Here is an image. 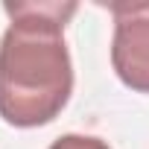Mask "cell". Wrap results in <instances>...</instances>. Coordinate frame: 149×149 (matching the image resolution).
<instances>
[{
	"label": "cell",
	"mask_w": 149,
	"mask_h": 149,
	"mask_svg": "<svg viewBox=\"0 0 149 149\" xmlns=\"http://www.w3.org/2000/svg\"><path fill=\"white\" fill-rule=\"evenodd\" d=\"M111 18V67L117 79L134 94H149V3H114Z\"/></svg>",
	"instance_id": "cell-2"
},
{
	"label": "cell",
	"mask_w": 149,
	"mask_h": 149,
	"mask_svg": "<svg viewBox=\"0 0 149 149\" xmlns=\"http://www.w3.org/2000/svg\"><path fill=\"white\" fill-rule=\"evenodd\" d=\"M50 149H111L102 137H94V134H61L50 143Z\"/></svg>",
	"instance_id": "cell-3"
},
{
	"label": "cell",
	"mask_w": 149,
	"mask_h": 149,
	"mask_svg": "<svg viewBox=\"0 0 149 149\" xmlns=\"http://www.w3.org/2000/svg\"><path fill=\"white\" fill-rule=\"evenodd\" d=\"M76 3H3L9 26L0 38V120L15 129L53 123L73 94V61L64 26Z\"/></svg>",
	"instance_id": "cell-1"
}]
</instances>
